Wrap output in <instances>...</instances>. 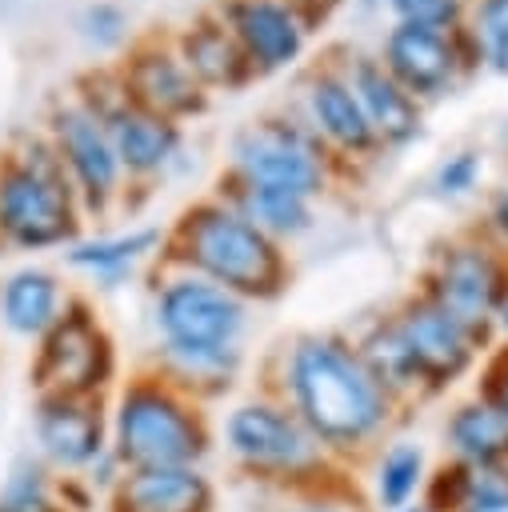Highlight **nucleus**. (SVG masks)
<instances>
[{
  "instance_id": "obj_1",
  "label": "nucleus",
  "mask_w": 508,
  "mask_h": 512,
  "mask_svg": "<svg viewBox=\"0 0 508 512\" xmlns=\"http://www.w3.org/2000/svg\"><path fill=\"white\" fill-rule=\"evenodd\" d=\"M260 388L280 396L344 472L372 460L404 420V408L376 384L340 328H308L280 340Z\"/></svg>"
},
{
  "instance_id": "obj_2",
  "label": "nucleus",
  "mask_w": 508,
  "mask_h": 512,
  "mask_svg": "<svg viewBox=\"0 0 508 512\" xmlns=\"http://www.w3.org/2000/svg\"><path fill=\"white\" fill-rule=\"evenodd\" d=\"M156 264L196 272V276L236 292L248 304L280 300L288 292V280H292L288 248L268 240L256 224H248L216 192L192 200L172 220V228L164 232Z\"/></svg>"
},
{
  "instance_id": "obj_3",
  "label": "nucleus",
  "mask_w": 508,
  "mask_h": 512,
  "mask_svg": "<svg viewBox=\"0 0 508 512\" xmlns=\"http://www.w3.org/2000/svg\"><path fill=\"white\" fill-rule=\"evenodd\" d=\"M216 444H224V456L240 480L272 492L276 500L316 492L348 476L304 428V420L268 388H256L220 416Z\"/></svg>"
},
{
  "instance_id": "obj_4",
  "label": "nucleus",
  "mask_w": 508,
  "mask_h": 512,
  "mask_svg": "<svg viewBox=\"0 0 508 512\" xmlns=\"http://www.w3.org/2000/svg\"><path fill=\"white\" fill-rule=\"evenodd\" d=\"M216 448V420L208 404L192 400L152 368H136L108 396V452L120 468H180L208 464Z\"/></svg>"
},
{
  "instance_id": "obj_5",
  "label": "nucleus",
  "mask_w": 508,
  "mask_h": 512,
  "mask_svg": "<svg viewBox=\"0 0 508 512\" xmlns=\"http://www.w3.org/2000/svg\"><path fill=\"white\" fill-rule=\"evenodd\" d=\"M84 208L44 132L0 148V252H56L80 240Z\"/></svg>"
},
{
  "instance_id": "obj_6",
  "label": "nucleus",
  "mask_w": 508,
  "mask_h": 512,
  "mask_svg": "<svg viewBox=\"0 0 508 512\" xmlns=\"http://www.w3.org/2000/svg\"><path fill=\"white\" fill-rule=\"evenodd\" d=\"M148 320L156 332V348L228 352L244 348L252 304L196 272L156 264L148 288Z\"/></svg>"
},
{
  "instance_id": "obj_7",
  "label": "nucleus",
  "mask_w": 508,
  "mask_h": 512,
  "mask_svg": "<svg viewBox=\"0 0 508 512\" xmlns=\"http://www.w3.org/2000/svg\"><path fill=\"white\" fill-rule=\"evenodd\" d=\"M416 292L496 344V320L508 304V252L484 228L456 232L432 248Z\"/></svg>"
},
{
  "instance_id": "obj_8",
  "label": "nucleus",
  "mask_w": 508,
  "mask_h": 512,
  "mask_svg": "<svg viewBox=\"0 0 508 512\" xmlns=\"http://www.w3.org/2000/svg\"><path fill=\"white\" fill-rule=\"evenodd\" d=\"M224 172L256 188H280L304 200H320L336 180V160L300 116L268 112L248 120L232 136Z\"/></svg>"
},
{
  "instance_id": "obj_9",
  "label": "nucleus",
  "mask_w": 508,
  "mask_h": 512,
  "mask_svg": "<svg viewBox=\"0 0 508 512\" xmlns=\"http://www.w3.org/2000/svg\"><path fill=\"white\" fill-rule=\"evenodd\" d=\"M28 384L36 396H112L120 352L88 296H72L60 320L32 344Z\"/></svg>"
},
{
  "instance_id": "obj_10",
  "label": "nucleus",
  "mask_w": 508,
  "mask_h": 512,
  "mask_svg": "<svg viewBox=\"0 0 508 512\" xmlns=\"http://www.w3.org/2000/svg\"><path fill=\"white\" fill-rule=\"evenodd\" d=\"M72 96L104 120L108 140L116 148V160H120L128 184H148V180L164 176L176 164V156L184 148V128L148 112V108H140L136 100H128L116 64L88 68L76 80Z\"/></svg>"
},
{
  "instance_id": "obj_11",
  "label": "nucleus",
  "mask_w": 508,
  "mask_h": 512,
  "mask_svg": "<svg viewBox=\"0 0 508 512\" xmlns=\"http://www.w3.org/2000/svg\"><path fill=\"white\" fill-rule=\"evenodd\" d=\"M44 136L52 144V152L60 156L76 200L84 208L88 220H104L128 188V176L116 160V148L108 140V128L96 112H88L72 92L52 100L48 120H44Z\"/></svg>"
},
{
  "instance_id": "obj_12",
  "label": "nucleus",
  "mask_w": 508,
  "mask_h": 512,
  "mask_svg": "<svg viewBox=\"0 0 508 512\" xmlns=\"http://www.w3.org/2000/svg\"><path fill=\"white\" fill-rule=\"evenodd\" d=\"M380 64L412 100H440L464 76L484 68L476 40L468 28H420V24H392L380 40Z\"/></svg>"
},
{
  "instance_id": "obj_13",
  "label": "nucleus",
  "mask_w": 508,
  "mask_h": 512,
  "mask_svg": "<svg viewBox=\"0 0 508 512\" xmlns=\"http://www.w3.org/2000/svg\"><path fill=\"white\" fill-rule=\"evenodd\" d=\"M424 384V400L444 396L448 388H456L492 348L484 336H476L472 328H464L460 320H452L444 308H436L424 292H408L396 308H388Z\"/></svg>"
},
{
  "instance_id": "obj_14",
  "label": "nucleus",
  "mask_w": 508,
  "mask_h": 512,
  "mask_svg": "<svg viewBox=\"0 0 508 512\" xmlns=\"http://www.w3.org/2000/svg\"><path fill=\"white\" fill-rule=\"evenodd\" d=\"M32 452L56 476H84L108 452V396H36Z\"/></svg>"
},
{
  "instance_id": "obj_15",
  "label": "nucleus",
  "mask_w": 508,
  "mask_h": 512,
  "mask_svg": "<svg viewBox=\"0 0 508 512\" xmlns=\"http://www.w3.org/2000/svg\"><path fill=\"white\" fill-rule=\"evenodd\" d=\"M116 72H120L128 100H136L140 108H148L172 124H184L208 108V92L196 84V76L180 60L172 36L132 40L124 60L116 64Z\"/></svg>"
},
{
  "instance_id": "obj_16",
  "label": "nucleus",
  "mask_w": 508,
  "mask_h": 512,
  "mask_svg": "<svg viewBox=\"0 0 508 512\" xmlns=\"http://www.w3.org/2000/svg\"><path fill=\"white\" fill-rule=\"evenodd\" d=\"M300 120L316 132V140L332 152V160H376L380 140L336 60H320L304 76V112Z\"/></svg>"
},
{
  "instance_id": "obj_17",
  "label": "nucleus",
  "mask_w": 508,
  "mask_h": 512,
  "mask_svg": "<svg viewBox=\"0 0 508 512\" xmlns=\"http://www.w3.org/2000/svg\"><path fill=\"white\" fill-rule=\"evenodd\" d=\"M212 12L236 36L256 76L292 68L308 48V28L284 0H220Z\"/></svg>"
},
{
  "instance_id": "obj_18",
  "label": "nucleus",
  "mask_w": 508,
  "mask_h": 512,
  "mask_svg": "<svg viewBox=\"0 0 508 512\" xmlns=\"http://www.w3.org/2000/svg\"><path fill=\"white\" fill-rule=\"evenodd\" d=\"M104 512H220V488L204 464L128 468L104 496Z\"/></svg>"
},
{
  "instance_id": "obj_19",
  "label": "nucleus",
  "mask_w": 508,
  "mask_h": 512,
  "mask_svg": "<svg viewBox=\"0 0 508 512\" xmlns=\"http://www.w3.org/2000/svg\"><path fill=\"white\" fill-rule=\"evenodd\" d=\"M380 140V148H404L424 132V104L412 100L380 64L376 52H348L344 60H336Z\"/></svg>"
},
{
  "instance_id": "obj_20",
  "label": "nucleus",
  "mask_w": 508,
  "mask_h": 512,
  "mask_svg": "<svg viewBox=\"0 0 508 512\" xmlns=\"http://www.w3.org/2000/svg\"><path fill=\"white\" fill-rule=\"evenodd\" d=\"M172 44L204 92H240L256 80V68L248 64L244 48L216 12H204L192 24H184L172 36Z\"/></svg>"
},
{
  "instance_id": "obj_21",
  "label": "nucleus",
  "mask_w": 508,
  "mask_h": 512,
  "mask_svg": "<svg viewBox=\"0 0 508 512\" xmlns=\"http://www.w3.org/2000/svg\"><path fill=\"white\" fill-rule=\"evenodd\" d=\"M76 292L64 284V276L56 268L44 264H20L0 280V324L8 336L16 340H40L60 312L68 308Z\"/></svg>"
},
{
  "instance_id": "obj_22",
  "label": "nucleus",
  "mask_w": 508,
  "mask_h": 512,
  "mask_svg": "<svg viewBox=\"0 0 508 512\" xmlns=\"http://www.w3.org/2000/svg\"><path fill=\"white\" fill-rule=\"evenodd\" d=\"M440 440L444 460L472 468H508V412L484 392H472L448 408Z\"/></svg>"
},
{
  "instance_id": "obj_23",
  "label": "nucleus",
  "mask_w": 508,
  "mask_h": 512,
  "mask_svg": "<svg viewBox=\"0 0 508 512\" xmlns=\"http://www.w3.org/2000/svg\"><path fill=\"white\" fill-rule=\"evenodd\" d=\"M164 232L152 224H136L124 232H100V236H80L76 244L64 248V264L80 276H88L96 288H116L124 284L140 264L160 260Z\"/></svg>"
},
{
  "instance_id": "obj_24",
  "label": "nucleus",
  "mask_w": 508,
  "mask_h": 512,
  "mask_svg": "<svg viewBox=\"0 0 508 512\" xmlns=\"http://www.w3.org/2000/svg\"><path fill=\"white\" fill-rule=\"evenodd\" d=\"M216 196L228 200L248 224H256L268 240H276L280 248H288L292 240L308 236L316 228V200H304L296 192H280V188H256L244 180H232L228 172L216 180Z\"/></svg>"
},
{
  "instance_id": "obj_25",
  "label": "nucleus",
  "mask_w": 508,
  "mask_h": 512,
  "mask_svg": "<svg viewBox=\"0 0 508 512\" xmlns=\"http://www.w3.org/2000/svg\"><path fill=\"white\" fill-rule=\"evenodd\" d=\"M364 368L376 376V384L408 412L412 404H424V384H420V372H416V360L392 320V312H380L372 316L368 324H360L356 332H348Z\"/></svg>"
},
{
  "instance_id": "obj_26",
  "label": "nucleus",
  "mask_w": 508,
  "mask_h": 512,
  "mask_svg": "<svg viewBox=\"0 0 508 512\" xmlns=\"http://www.w3.org/2000/svg\"><path fill=\"white\" fill-rule=\"evenodd\" d=\"M420 500L432 512H508V468H472L444 460L428 472Z\"/></svg>"
},
{
  "instance_id": "obj_27",
  "label": "nucleus",
  "mask_w": 508,
  "mask_h": 512,
  "mask_svg": "<svg viewBox=\"0 0 508 512\" xmlns=\"http://www.w3.org/2000/svg\"><path fill=\"white\" fill-rule=\"evenodd\" d=\"M248 352L244 348H228V352H172V348H152V356L144 360V368L160 372L168 384H176L180 392H188L200 404H212L220 396H228L244 372Z\"/></svg>"
},
{
  "instance_id": "obj_28",
  "label": "nucleus",
  "mask_w": 508,
  "mask_h": 512,
  "mask_svg": "<svg viewBox=\"0 0 508 512\" xmlns=\"http://www.w3.org/2000/svg\"><path fill=\"white\" fill-rule=\"evenodd\" d=\"M428 452L416 440H384L372 452V476H368V504L372 512H400L424 496L428 484Z\"/></svg>"
},
{
  "instance_id": "obj_29",
  "label": "nucleus",
  "mask_w": 508,
  "mask_h": 512,
  "mask_svg": "<svg viewBox=\"0 0 508 512\" xmlns=\"http://www.w3.org/2000/svg\"><path fill=\"white\" fill-rule=\"evenodd\" d=\"M0 512H68L60 476L36 452H20L0 476Z\"/></svg>"
},
{
  "instance_id": "obj_30",
  "label": "nucleus",
  "mask_w": 508,
  "mask_h": 512,
  "mask_svg": "<svg viewBox=\"0 0 508 512\" xmlns=\"http://www.w3.org/2000/svg\"><path fill=\"white\" fill-rule=\"evenodd\" d=\"M464 28L476 40L480 60L492 72H508V0H472Z\"/></svg>"
},
{
  "instance_id": "obj_31",
  "label": "nucleus",
  "mask_w": 508,
  "mask_h": 512,
  "mask_svg": "<svg viewBox=\"0 0 508 512\" xmlns=\"http://www.w3.org/2000/svg\"><path fill=\"white\" fill-rule=\"evenodd\" d=\"M76 32L96 52H116V48L132 44L128 40V12L116 0H92V4H84L80 16H76Z\"/></svg>"
},
{
  "instance_id": "obj_32",
  "label": "nucleus",
  "mask_w": 508,
  "mask_h": 512,
  "mask_svg": "<svg viewBox=\"0 0 508 512\" xmlns=\"http://www.w3.org/2000/svg\"><path fill=\"white\" fill-rule=\"evenodd\" d=\"M272 512H372V504H368V496H360V488L352 484V472H348L316 492L280 496V504Z\"/></svg>"
},
{
  "instance_id": "obj_33",
  "label": "nucleus",
  "mask_w": 508,
  "mask_h": 512,
  "mask_svg": "<svg viewBox=\"0 0 508 512\" xmlns=\"http://www.w3.org/2000/svg\"><path fill=\"white\" fill-rule=\"evenodd\" d=\"M392 24H420V28H460L468 20V0H384Z\"/></svg>"
},
{
  "instance_id": "obj_34",
  "label": "nucleus",
  "mask_w": 508,
  "mask_h": 512,
  "mask_svg": "<svg viewBox=\"0 0 508 512\" xmlns=\"http://www.w3.org/2000/svg\"><path fill=\"white\" fill-rule=\"evenodd\" d=\"M480 172H484L480 152L460 148V152H452V156H444V160L436 164V172H432V188H436L440 196L456 200V196H468V192L480 184Z\"/></svg>"
},
{
  "instance_id": "obj_35",
  "label": "nucleus",
  "mask_w": 508,
  "mask_h": 512,
  "mask_svg": "<svg viewBox=\"0 0 508 512\" xmlns=\"http://www.w3.org/2000/svg\"><path fill=\"white\" fill-rule=\"evenodd\" d=\"M476 392H484L488 400H496L508 412V344H492L480 360V380Z\"/></svg>"
},
{
  "instance_id": "obj_36",
  "label": "nucleus",
  "mask_w": 508,
  "mask_h": 512,
  "mask_svg": "<svg viewBox=\"0 0 508 512\" xmlns=\"http://www.w3.org/2000/svg\"><path fill=\"white\" fill-rule=\"evenodd\" d=\"M504 252H508V184L496 188V196L488 200V212H484V224H480Z\"/></svg>"
},
{
  "instance_id": "obj_37",
  "label": "nucleus",
  "mask_w": 508,
  "mask_h": 512,
  "mask_svg": "<svg viewBox=\"0 0 508 512\" xmlns=\"http://www.w3.org/2000/svg\"><path fill=\"white\" fill-rule=\"evenodd\" d=\"M284 4H288V8L296 12V20L312 32V28H320V24H324V20H328L344 0H284Z\"/></svg>"
},
{
  "instance_id": "obj_38",
  "label": "nucleus",
  "mask_w": 508,
  "mask_h": 512,
  "mask_svg": "<svg viewBox=\"0 0 508 512\" xmlns=\"http://www.w3.org/2000/svg\"><path fill=\"white\" fill-rule=\"evenodd\" d=\"M496 332L508 336V304H504V312H500V320H496Z\"/></svg>"
},
{
  "instance_id": "obj_39",
  "label": "nucleus",
  "mask_w": 508,
  "mask_h": 512,
  "mask_svg": "<svg viewBox=\"0 0 508 512\" xmlns=\"http://www.w3.org/2000/svg\"><path fill=\"white\" fill-rule=\"evenodd\" d=\"M400 512H432L424 500H416V504H408V508H400Z\"/></svg>"
}]
</instances>
